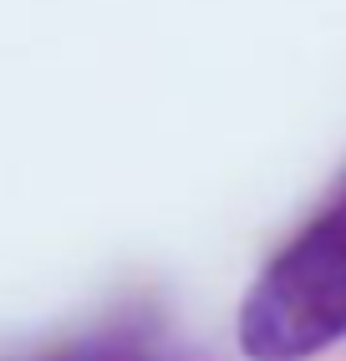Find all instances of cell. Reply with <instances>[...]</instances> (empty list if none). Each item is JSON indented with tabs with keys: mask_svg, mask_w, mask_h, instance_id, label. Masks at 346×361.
I'll list each match as a JSON object with an SVG mask.
<instances>
[{
	"mask_svg": "<svg viewBox=\"0 0 346 361\" xmlns=\"http://www.w3.org/2000/svg\"><path fill=\"white\" fill-rule=\"evenodd\" d=\"M234 341L244 361H311L346 341V178L250 280Z\"/></svg>",
	"mask_w": 346,
	"mask_h": 361,
	"instance_id": "obj_1",
	"label": "cell"
},
{
	"mask_svg": "<svg viewBox=\"0 0 346 361\" xmlns=\"http://www.w3.org/2000/svg\"><path fill=\"white\" fill-rule=\"evenodd\" d=\"M31 361H163L158 351V336L148 326H107L97 336H82V341H66V346H52Z\"/></svg>",
	"mask_w": 346,
	"mask_h": 361,
	"instance_id": "obj_2",
	"label": "cell"
}]
</instances>
